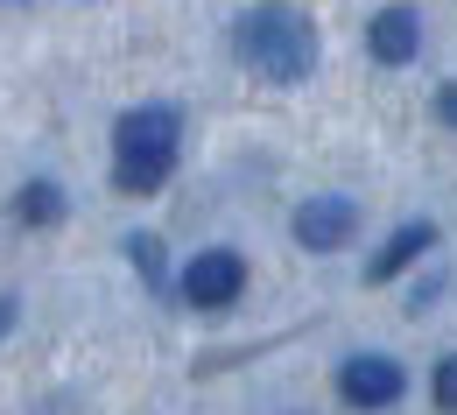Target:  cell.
Listing matches in <instances>:
<instances>
[{
    "mask_svg": "<svg viewBox=\"0 0 457 415\" xmlns=\"http://www.w3.org/2000/svg\"><path fill=\"white\" fill-rule=\"evenodd\" d=\"M232 50L268 85H303L317 71V21L303 7H288V0H261V7H246L232 21Z\"/></svg>",
    "mask_w": 457,
    "mask_h": 415,
    "instance_id": "6da1fadb",
    "label": "cell"
},
{
    "mask_svg": "<svg viewBox=\"0 0 457 415\" xmlns=\"http://www.w3.org/2000/svg\"><path fill=\"white\" fill-rule=\"evenodd\" d=\"M176 141H183V127H176L170 106H134V113L113 120V183L127 197H148V190H162L176 170Z\"/></svg>",
    "mask_w": 457,
    "mask_h": 415,
    "instance_id": "7a4b0ae2",
    "label": "cell"
},
{
    "mask_svg": "<svg viewBox=\"0 0 457 415\" xmlns=\"http://www.w3.org/2000/svg\"><path fill=\"white\" fill-rule=\"evenodd\" d=\"M239 289H246V261L232 246H204L183 268V303L190 310H226V303H239Z\"/></svg>",
    "mask_w": 457,
    "mask_h": 415,
    "instance_id": "3957f363",
    "label": "cell"
},
{
    "mask_svg": "<svg viewBox=\"0 0 457 415\" xmlns=\"http://www.w3.org/2000/svg\"><path fill=\"white\" fill-rule=\"evenodd\" d=\"M401 387H408V373H401L387 353H352L338 366V394L352 409H395Z\"/></svg>",
    "mask_w": 457,
    "mask_h": 415,
    "instance_id": "277c9868",
    "label": "cell"
},
{
    "mask_svg": "<svg viewBox=\"0 0 457 415\" xmlns=\"http://www.w3.org/2000/svg\"><path fill=\"white\" fill-rule=\"evenodd\" d=\"M288 233H295V246H310V253H338L345 239L359 233V204L352 197H310L288 219Z\"/></svg>",
    "mask_w": 457,
    "mask_h": 415,
    "instance_id": "5b68a950",
    "label": "cell"
},
{
    "mask_svg": "<svg viewBox=\"0 0 457 415\" xmlns=\"http://www.w3.org/2000/svg\"><path fill=\"white\" fill-rule=\"evenodd\" d=\"M366 50H373L380 63H408L415 50H422V14L401 7V0H395V7H380V14L366 21Z\"/></svg>",
    "mask_w": 457,
    "mask_h": 415,
    "instance_id": "8992f818",
    "label": "cell"
},
{
    "mask_svg": "<svg viewBox=\"0 0 457 415\" xmlns=\"http://www.w3.org/2000/svg\"><path fill=\"white\" fill-rule=\"evenodd\" d=\"M429 246H436V226H429V219H408V226H401V233L387 239L373 261H366V282H395L401 268H415Z\"/></svg>",
    "mask_w": 457,
    "mask_h": 415,
    "instance_id": "52a82bcc",
    "label": "cell"
},
{
    "mask_svg": "<svg viewBox=\"0 0 457 415\" xmlns=\"http://www.w3.org/2000/svg\"><path fill=\"white\" fill-rule=\"evenodd\" d=\"M14 219H21V226H57L63 219V190L50 177L21 183V190H14Z\"/></svg>",
    "mask_w": 457,
    "mask_h": 415,
    "instance_id": "ba28073f",
    "label": "cell"
},
{
    "mask_svg": "<svg viewBox=\"0 0 457 415\" xmlns=\"http://www.w3.org/2000/svg\"><path fill=\"white\" fill-rule=\"evenodd\" d=\"M127 261H134L148 282H162V239H155V233H134V239H127Z\"/></svg>",
    "mask_w": 457,
    "mask_h": 415,
    "instance_id": "9c48e42d",
    "label": "cell"
},
{
    "mask_svg": "<svg viewBox=\"0 0 457 415\" xmlns=\"http://www.w3.org/2000/svg\"><path fill=\"white\" fill-rule=\"evenodd\" d=\"M429 394H436V409H457V353L436 359V380H429Z\"/></svg>",
    "mask_w": 457,
    "mask_h": 415,
    "instance_id": "30bf717a",
    "label": "cell"
},
{
    "mask_svg": "<svg viewBox=\"0 0 457 415\" xmlns=\"http://www.w3.org/2000/svg\"><path fill=\"white\" fill-rule=\"evenodd\" d=\"M436 113H444V127H457V78L444 85V92H436Z\"/></svg>",
    "mask_w": 457,
    "mask_h": 415,
    "instance_id": "8fae6325",
    "label": "cell"
},
{
    "mask_svg": "<svg viewBox=\"0 0 457 415\" xmlns=\"http://www.w3.org/2000/svg\"><path fill=\"white\" fill-rule=\"evenodd\" d=\"M14 331V296H0V338Z\"/></svg>",
    "mask_w": 457,
    "mask_h": 415,
    "instance_id": "7c38bea8",
    "label": "cell"
}]
</instances>
